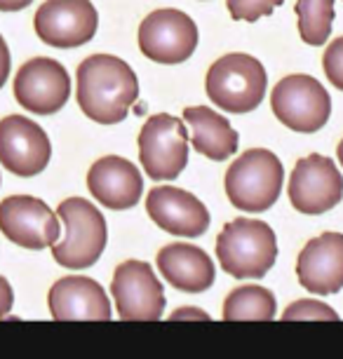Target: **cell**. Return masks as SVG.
<instances>
[{"mask_svg":"<svg viewBox=\"0 0 343 359\" xmlns=\"http://www.w3.org/2000/svg\"><path fill=\"white\" fill-rule=\"evenodd\" d=\"M76 99L80 111L94 123L118 125L139 99V78L123 59L92 54L78 66Z\"/></svg>","mask_w":343,"mask_h":359,"instance_id":"obj_1","label":"cell"},{"mask_svg":"<svg viewBox=\"0 0 343 359\" xmlns=\"http://www.w3.org/2000/svg\"><path fill=\"white\" fill-rule=\"evenodd\" d=\"M268 87V73L257 57L231 52L217 59L205 78L210 101L228 113H252L261 106Z\"/></svg>","mask_w":343,"mask_h":359,"instance_id":"obj_2","label":"cell"},{"mask_svg":"<svg viewBox=\"0 0 343 359\" xmlns=\"http://www.w3.org/2000/svg\"><path fill=\"white\" fill-rule=\"evenodd\" d=\"M217 259L235 280H261L278 259L273 228L257 219L231 221L217 237Z\"/></svg>","mask_w":343,"mask_h":359,"instance_id":"obj_3","label":"cell"},{"mask_svg":"<svg viewBox=\"0 0 343 359\" xmlns=\"http://www.w3.org/2000/svg\"><path fill=\"white\" fill-rule=\"evenodd\" d=\"M226 195L240 212L259 214L278 202L285 186V167L280 158L266 148H250L228 167Z\"/></svg>","mask_w":343,"mask_h":359,"instance_id":"obj_4","label":"cell"},{"mask_svg":"<svg viewBox=\"0 0 343 359\" xmlns=\"http://www.w3.org/2000/svg\"><path fill=\"white\" fill-rule=\"evenodd\" d=\"M59 221L64 223V240L52 245V256L59 266L83 270L102 259L109 230L97 205L85 198H69L59 205Z\"/></svg>","mask_w":343,"mask_h":359,"instance_id":"obj_5","label":"cell"},{"mask_svg":"<svg viewBox=\"0 0 343 359\" xmlns=\"http://www.w3.org/2000/svg\"><path fill=\"white\" fill-rule=\"evenodd\" d=\"M271 108L287 130L313 134L327 125L332 115V97L318 78L294 73L275 85Z\"/></svg>","mask_w":343,"mask_h":359,"instance_id":"obj_6","label":"cell"},{"mask_svg":"<svg viewBox=\"0 0 343 359\" xmlns=\"http://www.w3.org/2000/svg\"><path fill=\"white\" fill-rule=\"evenodd\" d=\"M139 162L153 181H172L188 165V127L170 113L151 115L137 139Z\"/></svg>","mask_w":343,"mask_h":359,"instance_id":"obj_7","label":"cell"},{"mask_svg":"<svg viewBox=\"0 0 343 359\" xmlns=\"http://www.w3.org/2000/svg\"><path fill=\"white\" fill-rule=\"evenodd\" d=\"M198 47V26L186 12L163 8L144 17L139 26V50L156 64H181Z\"/></svg>","mask_w":343,"mask_h":359,"instance_id":"obj_8","label":"cell"},{"mask_svg":"<svg viewBox=\"0 0 343 359\" xmlns=\"http://www.w3.org/2000/svg\"><path fill=\"white\" fill-rule=\"evenodd\" d=\"M289 202L301 214L318 216L343 200V176L332 158L311 153L297 162L289 176Z\"/></svg>","mask_w":343,"mask_h":359,"instance_id":"obj_9","label":"cell"},{"mask_svg":"<svg viewBox=\"0 0 343 359\" xmlns=\"http://www.w3.org/2000/svg\"><path fill=\"white\" fill-rule=\"evenodd\" d=\"M111 294L125 322H158L165 310V289L146 261H123L113 273Z\"/></svg>","mask_w":343,"mask_h":359,"instance_id":"obj_10","label":"cell"},{"mask_svg":"<svg viewBox=\"0 0 343 359\" xmlns=\"http://www.w3.org/2000/svg\"><path fill=\"white\" fill-rule=\"evenodd\" d=\"M33 29L45 45L71 50L97 36L99 15L90 0H45L33 17Z\"/></svg>","mask_w":343,"mask_h":359,"instance_id":"obj_11","label":"cell"},{"mask_svg":"<svg viewBox=\"0 0 343 359\" xmlns=\"http://www.w3.org/2000/svg\"><path fill=\"white\" fill-rule=\"evenodd\" d=\"M59 216L40 198L10 195L0 202V233L12 245L40 252L59 240Z\"/></svg>","mask_w":343,"mask_h":359,"instance_id":"obj_12","label":"cell"},{"mask_svg":"<svg viewBox=\"0 0 343 359\" xmlns=\"http://www.w3.org/2000/svg\"><path fill=\"white\" fill-rule=\"evenodd\" d=\"M71 94V78L57 59L36 57L15 76V99L24 111L52 115L62 111Z\"/></svg>","mask_w":343,"mask_h":359,"instance_id":"obj_13","label":"cell"},{"mask_svg":"<svg viewBox=\"0 0 343 359\" xmlns=\"http://www.w3.org/2000/svg\"><path fill=\"white\" fill-rule=\"evenodd\" d=\"M52 146L45 130L24 115L0 120V165L17 176H38L50 165Z\"/></svg>","mask_w":343,"mask_h":359,"instance_id":"obj_14","label":"cell"},{"mask_svg":"<svg viewBox=\"0 0 343 359\" xmlns=\"http://www.w3.org/2000/svg\"><path fill=\"white\" fill-rule=\"evenodd\" d=\"M151 221L177 237H200L210 228V209L193 193L177 186H156L146 198Z\"/></svg>","mask_w":343,"mask_h":359,"instance_id":"obj_15","label":"cell"},{"mask_svg":"<svg viewBox=\"0 0 343 359\" xmlns=\"http://www.w3.org/2000/svg\"><path fill=\"white\" fill-rule=\"evenodd\" d=\"M301 287L315 296H332L343 289V235L322 233L301 249L297 261Z\"/></svg>","mask_w":343,"mask_h":359,"instance_id":"obj_16","label":"cell"},{"mask_svg":"<svg viewBox=\"0 0 343 359\" xmlns=\"http://www.w3.org/2000/svg\"><path fill=\"white\" fill-rule=\"evenodd\" d=\"M50 313L57 322H109L111 320V301L104 287L92 277L69 275L52 284L50 296Z\"/></svg>","mask_w":343,"mask_h":359,"instance_id":"obj_17","label":"cell"},{"mask_svg":"<svg viewBox=\"0 0 343 359\" xmlns=\"http://www.w3.org/2000/svg\"><path fill=\"white\" fill-rule=\"evenodd\" d=\"M87 188L99 205L123 212L141 200L144 179L130 160L120 155H104L87 172Z\"/></svg>","mask_w":343,"mask_h":359,"instance_id":"obj_18","label":"cell"},{"mask_svg":"<svg viewBox=\"0 0 343 359\" xmlns=\"http://www.w3.org/2000/svg\"><path fill=\"white\" fill-rule=\"evenodd\" d=\"M158 270L174 289L186 294H203L214 284V263L205 249L188 245V242H172L158 252Z\"/></svg>","mask_w":343,"mask_h":359,"instance_id":"obj_19","label":"cell"},{"mask_svg":"<svg viewBox=\"0 0 343 359\" xmlns=\"http://www.w3.org/2000/svg\"><path fill=\"white\" fill-rule=\"evenodd\" d=\"M184 123L191 130L193 148L200 155L214 162H224L238 151V132L221 113L207 106H188L184 111Z\"/></svg>","mask_w":343,"mask_h":359,"instance_id":"obj_20","label":"cell"},{"mask_svg":"<svg viewBox=\"0 0 343 359\" xmlns=\"http://www.w3.org/2000/svg\"><path fill=\"white\" fill-rule=\"evenodd\" d=\"M275 317V296L261 284L233 289L224 301L226 322H271Z\"/></svg>","mask_w":343,"mask_h":359,"instance_id":"obj_21","label":"cell"},{"mask_svg":"<svg viewBox=\"0 0 343 359\" xmlns=\"http://www.w3.org/2000/svg\"><path fill=\"white\" fill-rule=\"evenodd\" d=\"M299 36L306 45L320 47L327 43L334 24V0H297Z\"/></svg>","mask_w":343,"mask_h":359,"instance_id":"obj_22","label":"cell"},{"mask_svg":"<svg viewBox=\"0 0 343 359\" xmlns=\"http://www.w3.org/2000/svg\"><path fill=\"white\" fill-rule=\"evenodd\" d=\"M304 320H320V322H336L334 308H329L327 303H320L315 298H304V301H294L292 306L285 308L282 313V322H304Z\"/></svg>","mask_w":343,"mask_h":359,"instance_id":"obj_23","label":"cell"},{"mask_svg":"<svg viewBox=\"0 0 343 359\" xmlns=\"http://www.w3.org/2000/svg\"><path fill=\"white\" fill-rule=\"evenodd\" d=\"M282 3L285 0H226V8L235 22H259L261 17H271Z\"/></svg>","mask_w":343,"mask_h":359,"instance_id":"obj_24","label":"cell"},{"mask_svg":"<svg viewBox=\"0 0 343 359\" xmlns=\"http://www.w3.org/2000/svg\"><path fill=\"white\" fill-rule=\"evenodd\" d=\"M322 69H325V76H327L329 83H332L336 90L343 92V36L336 38L334 43L325 50Z\"/></svg>","mask_w":343,"mask_h":359,"instance_id":"obj_25","label":"cell"},{"mask_svg":"<svg viewBox=\"0 0 343 359\" xmlns=\"http://www.w3.org/2000/svg\"><path fill=\"white\" fill-rule=\"evenodd\" d=\"M15 306V291H12L10 282L0 275V320H5V315L10 313Z\"/></svg>","mask_w":343,"mask_h":359,"instance_id":"obj_26","label":"cell"},{"mask_svg":"<svg viewBox=\"0 0 343 359\" xmlns=\"http://www.w3.org/2000/svg\"><path fill=\"white\" fill-rule=\"evenodd\" d=\"M172 322H184V320H198V322H210L212 317L205 313V310H200V308H179V310H174L172 317H170Z\"/></svg>","mask_w":343,"mask_h":359,"instance_id":"obj_27","label":"cell"},{"mask_svg":"<svg viewBox=\"0 0 343 359\" xmlns=\"http://www.w3.org/2000/svg\"><path fill=\"white\" fill-rule=\"evenodd\" d=\"M10 50H8V43L5 38L0 36V87L8 83V76H10Z\"/></svg>","mask_w":343,"mask_h":359,"instance_id":"obj_28","label":"cell"},{"mask_svg":"<svg viewBox=\"0 0 343 359\" xmlns=\"http://www.w3.org/2000/svg\"><path fill=\"white\" fill-rule=\"evenodd\" d=\"M33 0H0V12H19L29 8Z\"/></svg>","mask_w":343,"mask_h":359,"instance_id":"obj_29","label":"cell"},{"mask_svg":"<svg viewBox=\"0 0 343 359\" xmlns=\"http://www.w3.org/2000/svg\"><path fill=\"white\" fill-rule=\"evenodd\" d=\"M336 155H339V162H341V167H343V139H341L339 148H336Z\"/></svg>","mask_w":343,"mask_h":359,"instance_id":"obj_30","label":"cell"}]
</instances>
